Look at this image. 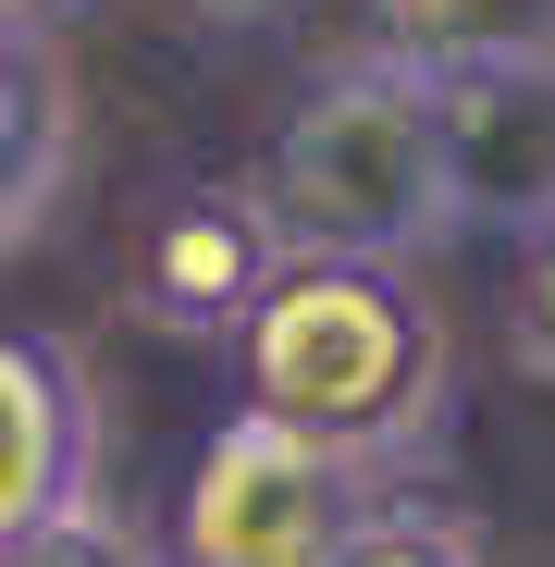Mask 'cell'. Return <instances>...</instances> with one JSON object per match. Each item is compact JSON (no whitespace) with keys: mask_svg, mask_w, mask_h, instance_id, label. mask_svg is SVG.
I'll return each instance as SVG.
<instances>
[{"mask_svg":"<svg viewBox=\"0 0 555 567\" xmlns=\"http://www.w3.org/2000/svg\"><path fill=\"white\" fill-rule=\"evenodd\" d=\"M235 408L285 420L358 468L420 456L456 408V358L408 259H297L271 284V309L235 333Z\"/></svg>","mask_w":555,"mask_h":567,"instance_id":"obj_1","label":"cell"},{"mask_svg":"<svg viewBox=\"0 0 555 567\" xmlns=\"http://www.w3.org/2000/svg\"><path fill=\"white\" fill-rule=\"evenodd\" d=\"M271 210L309 259H408L456 223V161H444V100L408 62H346L285 112L259 161Z\"/></svg>","mask_w":555,"mask_h":567,"instance_id":"obj_2","label":"cell"},{"mask_svg":"<svg viewBox=\"0 0 555 567\" xmlns=\"http://www.w3.org/2000/svg\"><path fill=\"white\" fill-rule=\"evenodd\" d=\"M383 518L370 468L285 432V420H223L198 456H185V494H173V567H346V543Z\"/></svg>","mask_w":555,"mask_h":567,"instance_id":"obj_3","label":"cell"},{"mask_svg":"<svg viewBox=\"0 0 555 567\" xmlns=\"http://www.w3.org/2000/svg\"><path fill=\"white\" fill-rule=\"evenodd\" d=\"M309 247L285 235V210H271V185H173V198L148 210L136 235V309L161 333H247L271 309V284H285Z\"/></svg>","mask_w":555,"mask_h":567,"instance_id":"obj_4","label":"cell"},{"mask_svg":"<svg viewBox=\"0 0 555 567\" xmlns=\"http://www.w3.org/2000/svg\"><path fill=\"white\" fill-rule=\"evenodd\" d=\"M100 408H86V370L62 333H13L0 346V543L62 530L100 494Z\"/></svg>","mask_w":555,"mask_h":567,"instance_id":"obj_5","label":"cell"},{"mask_svg":"<svg viewBox=\"0 0 555 567\" xmlns=\"http://www.w3.org/2000/svg\"><path fill=\"white\" fill-rule=\"evenodd\" d=\"M444 161H456V223H555V62H494V74H444Z\"/></svg>","mask_w":555,"mask_h":567,"instance_id":"obj_6","label":"cell"},{"mask_svg":"<svg viewBox=\"0 0 555 567\" xmlns=\"http://www.w3.org/2000/svg\"><path fill=\"white\" fill-rule=\"evenodd\" d=\"M383 62L408 74H494V62H555V0H370Z\"/></svg>","mask_w":555,"mask_h":567,"instance_id":"obj_7","label":"cell"},{"mask_svg":"<svg viewBox=\"0 0 555 567\" xmlns=\"http://www.w3.org/2000/svg\"><path fill=\"white\" fill-rule=\"evenodd\" d=\"M0 124H13V185H0V235H38L50 185H62V74L38 50V25H13V74H0Z\"/></svg>","mask_w":555,"mask_h":567,"instance_id":"obj_8","label":"cell"},{"mask_svg":"<svg viewBox=\"0 0 555 567\" xmlns=\"http://www.w3.org/2000/svg\"><path fill=\"white\" fill-rule=\"evenodd\" d=\"M346 567H482V543H470V518H444V506H383L346 543Z\"/></svg>","mask_w":555,"mask_h":567,"instance_id":"obj_9","label":"cell"},{"mask_svg":"<svg viewBox=\"0 0 555 567\" xmlns=\"http://www.w3.org/2000/svg\"><path fill=\"white\" fill-rule=\"evenodd\" d=\"M0 567H173V555H148L124 518H62V530H25V543H0Z\"/></svg>","mask_w":555,"mask_h":567,"instance_id":"obj_10","label":"cell"},{"mask_svg":"<svg viewBox=\"0 0 555 567\" xmlns=\"http://www.w3.org/2000/svg\"><path fill=\"white\" fill-rule=\"evenodd\" d=\"M506 346H518V370H543V383H555V223L518 235V271H506Z\"/></svg>","mask_w":555,"mask_h":567,"instance_id":"obj_11","label":"cell"},{"mask_svg":"<svg viewBox=\"0 0 555 567\" xmlns=\"http://www.w3.org/2000/svg\"><path fill=\"white\" fill-rule=\"evenodd\" d=\"M13 25H38V0H13Z\"/></svg>","mask_w":555,"mask_h":567,"instance_id":"obj_12","label":"cell"},{"mask_svg":"<svg viewBox=\"0 0 555 567\" xmlns=\"http://www.w3.org/2000/svg\"><path fill=\"white\" fill-rule=\"evenodd\" d=\"M223 13H247V0H223Z\"/></svg>","mask_w":555,"mask_h":567,"instance_id":"obj_13","label":"cell"}]
</instances>
